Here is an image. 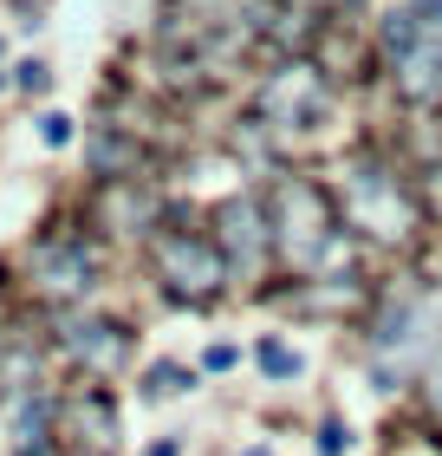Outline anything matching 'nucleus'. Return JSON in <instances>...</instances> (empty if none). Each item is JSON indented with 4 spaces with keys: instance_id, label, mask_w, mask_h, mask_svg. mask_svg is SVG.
Returning <instances> with one entry per match:
<instances>
[{
    "instance_id": "f257e3e1",
    "label": "nucleus",
    "mask_w": 442,
    "mask_h": 456,
    "mask_svg": "<svg viewBox=\"0 0 442 456\" xmlns=\"http://www.w3.org/2000/svg\"><path fill=\"white\" fill-rule=\"evenodd\" d=\"M261 365L273 371V379H300V365H306V359H300V352H293V346L267 339V346H261Z\"/></svg>"
},
{
    "instance_id": "f03ea898",
    "label": "nucleus",
    "mask_w": 442,
    "mask_h": 456,
    "mask_svg": "<svg viewBox=\"0 0 442 456\" xmlns=\"http://www.w3.org/2000/svg\"><path fill=\"white\" fill-rule=\"evenodd\" d=\"M143 391H150V398H182V391H189V371H182V365H150V385H143Z\"/></svg>"
},
{
    "instance_id": "7ed1b4c3",
    "label": "nucleus",
    "mask_w": 442,
    "mask_h": 456,
    "mask_svg": "<svg viewBox=\"0 0 442 456\" xmlns=\"http://www.w3.org/2000/svg\"><path fill=\"white\" fill-rule=\"evenodd\" d=\"M39 137H46V143H72V118H66V111L39 118Z\"/></svg>"
},
{
    "instance_id": "20e7f679",
    "label": "nucleus",
    "mask_w": 442,
    "mask_h": 456,
    "mask_svg": "<svg viewBox=\"0 0 442 456\" xmlns=\"http://www.w3.org/2000/svg\"><path fill=\"white\" fill-rule=\"evenodd\" d=\"M202 365H208V371H228V365H235V346H208Z\"/></svg>"
},
{
    "instance_id": "39448f33",
    "label": "nucleus",
    "mask_w": 442,
    "mask_h": 456,
    "mask_svg": "<svg viewBox=\"0 0 442 456\" xmlns=\"http://www.w3.org/2000/svg\"><path fill=\"white\" fill-rule=\"evenodd\" d=\"M137 456H182V444H176V437H163V444H143Z\"/></svg>"
},
{
    "instance_id": "423d86ee",
    "label": "nucleus",
    "mask_w": 442,
    "mask_h": 456,
    "mask_svg": "<svg viewBox=\"0 0 442 456\" xmlns=\"http://www.w3.org/2000/svg\"><path fill=\"white\" fill-rule=\"evenodd\" d=\"M241 456H273V450H261V444H254V450H241Z\"/></svg>"
}]
</instances>
